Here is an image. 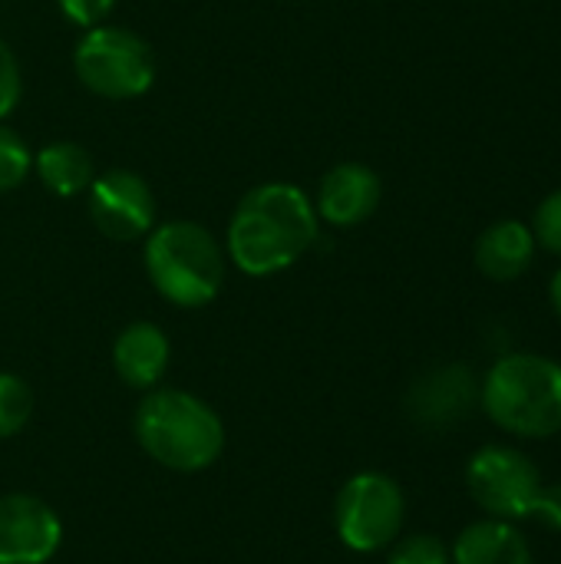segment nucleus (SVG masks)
Listing matches in <instances>:
<instances>
[{"label": "nucleus", "mask_w": 561, "mask_h": 564, "mask_svg": "<svg viewBox=\"0 0 561 564\" xmlns=\"http://www.w3.org/2000/svg\"><path fill=\"white\" fill-rule=\"evenodd\" d=\"M403 519H407L403 489L387 473H357L341 486L334 499L337 539L357 555H374L390 549L400 539Z\"/></svg>", "instance_id": "nucleus-6"}, {"label": "nucleus", "mask_w": 561, "mask_h": 564, "mask_svg": "<svg viewBox=\"0 0 561 564\" xmlns=\"http://www.w3.org/2000/svg\"><path fill=\"white\" fill-rule=\"evenodd\" d=\"M450 558L453 564H532V549L519 522L479 519L456 535Z\"/></svg>", "instance_id": "nucleus-14"}, {"label": "nucleus", "mask_w": 561, "mask_h": 564, "mask_svg": "<svg viewBox=\"0 0 561 564\" xmlns=\"http://www.w3.org/2000/svg\"><path fill=\"white\" fill-rule=\"evenodd\" d=\"M479 406L509 436L552 440L561 433V364L542 354H506L479 380Z\"/></svg>", "instance_id": "nucleus-2"}, {"label": "nucleus", "mask_w": 561, "mask_h": 564, "mask_svg": "<svg viewBox=\"0 0 561 564\" xmlns=\"http://www.w3.org/2000/svg\"><path fill=\"white\" fill-rule=\"evenodd\" d=\"M132 430L145 456L172 473H202L225 449L222 416L185 390H149L136 410Z\"/></svg>", "instance_id": "nucleus-3"}, {"label": "nucleus", "mask_w": 561, "mask_h": 564, "mask_svg": "<svg viewBox=\"0 0 561 564\" xmlns=\"http://www.w3.org/2000/svg\"><path fill=\"white\" fill-rule=\"evenodd\" d=\"M387 564H453L450 549L436 535H407L390 545Z\"/></svg>", "instance_id": "nucleus-18"}, {"label": "nucleus", "mask_w": 561, "mask_h": 564, "mask_svg": "<svg viewBox=\"0 0 561 564\" xmlns=\"http://www.w3.org/2000/svg\"><path fill=\"white\" fill-rule=\"evenodd\" d=\"M172 344L152 321H132L112 344V370L132 390H155L169 370Z\"/></svg>", "instance_id": "nucleus-12"}, {"label": "nucleus", "mask_w": 561, "mask_h": 564, "mask_svg": "<svg viewBox=\"0 0 561 564\" xmlns=\"http://www.w3.org/2000/svg\"><path fill=\"white\" fill-rule=\"evenodd\" d=\"M33 172V152L26 139L0 122V192H13Z\"/></svg>", "instance_id": "nucleus-17"}, {"label": "nucleus", "mask_w": 561, "mask_h": 564, "mask_svg": "<svg viewBox=\"0 0 561 564\" xmlns=\"http://www.w3.org/2000/svg\"><path fill=\"white\" fill-rule=\"evenodd\" d=\"M56 7H60L66 23H73L79 30H89V26L106 23V17L112 13L116 0H56Z\"/></svg>", "instance_id": "nucleus-21"}, {"label": "nucleus", "mask_w": 561, "mask_h": 564, "mask_svg": "<svg viewBox=\"0 0 561 564\" xmlns=\"http://www.w3.org/2000/svg\"><path fill=\"white\" fill-rule=\"evenodd\" d=\"M142 241V264L159 297L175 307H205L218 297L228 254L205 225L172 218L155 225Z\"/></svg>", "instance_id": "nucleus-4"}, {"label": "nucleus", "mask_w": 561, "mask_h": 564, "mask_svg": "<svg viewBox=\"0 0 561 564\" xmlns=\"http://www.w3.org/2000/svg\"><path fill=\"white\" fill-rule=\"evenodd\" d=\"M539 466L516 446H483L466 463V489L489 519L522 522L532 519V506L542 492Z\"/></svg>", "instance_id": "nucleus-7"}, {"label": "nucleus", "mask_w": 561, "mask_h": 564, "mask_svg": "<svg viewBox=\"0 0 561 564\" xmlns=\"http://www.w3.org/2000/svg\"><path fill=\"white\" fill-rule=\"evenodd\" d=\"M86 208L99 235L112 241H139L159 221V202L152 185L132 169H109L86 188Z\"/></svg>", "instance_id": "nucleus-8"}, {"label": "nucleus", "mask_w": 561, "mask_h": 564, "mask_svg": "<svg viewBox=\"0 0 561 564\" xmlns=\"http://www.w3.org/2000/svg\"><path fill=\"white\" fill-rule=\"evenodd\" d=\"M549 301H552V311H555V317L561 321V268L552 274V281H549Z\"/></svg>", "instance_id": "nucleus-23"}, {"label": "nucleus", "mask_w": 561, "mask_h": 564, "mask_svg": "<svg viewBox=\"0 0 561 564\" xmlns=\"http://www.w3.org/2000/svg\"><path fill=\"white\" fill-rule=\"evenodd\" d=\"M314 198L291 182H261L241 195L228 218L225 254L248 278H271L294 268L317 241Z\"/></svg>", "instance_id": "nucleus-1"}, {"label": "nucleus", "mask_w": 561, "mask_h": 564, "mask_svg": "<svg viewBox=\"0 0 561 564\" xmlns=\"http://www.w3.org/2000/svg\"><path fill=\"white\" fill-rule=\"evenodd\" d=\"M33 172L43 182V188L56 198H76L86 195V188L96 178L93 155L69 139L46 142L40 152H33Z\"/></svg>", "instance_id": "nucleus-15"}, {"label": "nucleus", "mask_w": 561, "mask_h": 564, "mask_svg": "<svg viewBox=\"0 0 561 564\" xmlns=\"http://www.w3.org/2000/svg\"><path fill=\"white\" fill-rule=\"evenodd\" d=\"M529 228H532L539 248H546L549 254L561 258V188L539 202L536 218H532Z\"/></svg>", "instance_id": "nucleus-19"}, {"label": "nucleus", "mask_w": 561, "mask_h": 564, "mask_svg": "<svg viewBox=\"0 0 561 564\" xmlns=\"http://www.w3.org/2000/svg\"><path fill=\"white\" fill-rule=\"evenodd\" d=\"M479 403V380L463 364H443L423 373L407 393V413L427 430H443L473 413Z\"/></svg>", "instance_id": "nucleus-10"}, {"label": "nucleus", "mask_w": 561, "mask_h": 564, "mask_svg": "<svg viewBox=\"0 0 561 564\" xmlns=\"http://www.w3.org/2000/svg\"><path fill=\"white\" fill-rule=\"evenodd\" d=\"M73 69H76V79L93 96L126 102L152 89L159 76V59L149 40L139 36L136 30L99 23V26L83 30L73 50Z\"/></svg>", "instance_id": "nucleus-5"}, {"label": "nucleus", "mask_w": 561, "mask_h": 564, "mask_svg": "<svg viewBox=\"0 0 561 564\" xmlns=\"http://www.w3.org/2000/svg\"><path fill=\"white\" fill-rule=\"evenodd\" d=\"M536 251H539V241L532 228L526 221L503 218L476 238L473 261L483 278L496 284H509V281H519L532 268Z\"/></svg>", "instance_id": "nucleus-13"}, {"label": "nucleus", "mask_w": 561, "mask_h": 564, "mask_svg": "<svg viewBox=\"0 0 561 564\" xmlns=\"http://www.w3.org/2000/svg\"><path fill=\"white\" fill-rule=\"evenodd\" d=\"M33 416V390L17 373H0V440L17 436Z\"/></svg>", "instance_id": "nucleus-16"}, {"label": "nucleus", "mask_w": 561, "mask_h": 564, "mask_svg": "<svg viewBox=\"0 0 561 564\" xmlns=\"http://www.w3.org/2000/svg\"><path fill=\"white\" fill-rule=\"evenodd\" d=\"M532 519L561 535V482H546L542 486V492H539V499L532 506Z\"/></svg>", "instance_id": "nucleus-22"}, {"label": "nucleus", "mask_w": 561, "mask_h": 564, "mask_svg": "<svg viewBox=\"0 0 561 564\" xmlns=\"http://www.w3.org/2000/svg\"><path fill=\"white\" fill-rule=\"evenodd\" d=\"M384 185L380 175L364 165V162H337L334 169L324 172L317 195H314V212L321 221L334 228H354L374 218L380 208Z\"/></svg>", "instance_id": "nucleus-11"}, {"label": "nucleus", "mask_w": 561, "mask_h": 564, "mask_svg": "<svg viewBox=\"0 0 561 564\" xmlns=\"http://www.w3.org/2000/svg\"><path fill=\"white\" fill-rule=\"evenodd\" d=\"M20 96H23V76H20L17 53L10 50V43L0 40V122L20 106Z\"/></svg>", "instance_id": "nucleus-20"}, {"label": "nucleus", "mask_w": 561, "mask_h": 564, "mask_svg": "<svg viewBox=\"0 0 561 564\" xmlns=\"http://www.w3.org/2000/svg\"><path fill=\"white\" fill-rule=\"evenodd\" d=\"M63 542L60 516L33 496H0V564H46Z\"/></svg>", "instance_id": "nucleus-9"}]
</instances>
